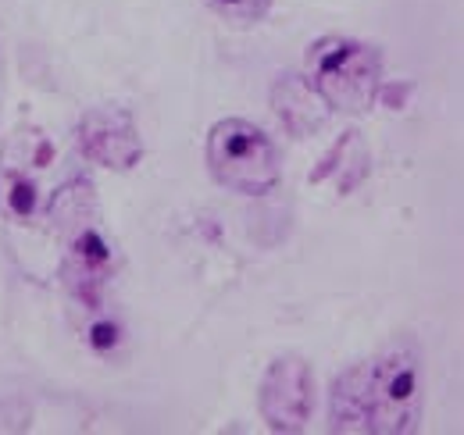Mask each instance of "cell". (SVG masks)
<instances>
[{
	"label": "cell",
	"mask_w": 464,
	"mask_h": 435,
	"mask_svg": "<svg viewBox=\"0 0 464 435\" xmlns=\"http://www.w3.org/2000/svg\"><path fill=\"white\" fill-rule=\"evenodd\" d=\"M307 79L329 108L368 111L379 93L382 61L372 47L357 40L325 36L307 54Z\"/></svg>",
	"instance_id": "cell-1"
},
{
	"label": "cell",
	"mask_w": 464,
	"mask_h": 435,
	"mask_svg": "<svg viewBox=\"0 0 464 435\" xmlns=\"http://www.w3.org/2000/svg\"><path fill=\"white\" fill-rule=\"evenodd\" d=\"M208 164L215 182L232 193L261 197L279 182V150L276 143L250 121L226 118L208 136Z\"/></svg>",
	"instance_id": "cell-2"
},
{
	"label": "cell",
	"mask_w": 464,
	"mask_h": 435,
	"mask_svg": "<svg viewBox=\"0 0 464 435\" xmlns=\"http://www.w3.org/2000/svg\"><path fill=\"white\" fill-rule=\"evenodd\" d=\"M361 368L364 432H411L418 421V357L411 350H386Z\"/></svg>",
	"instance_id": "cell-3"
},
{
	"label": "cell",
	"mask_w": 464,
	"mask_h": 435,
	"mask_svg": "<svg viewBox=\"0 0 464 435\" xmlns=\"http://www.w3.org/2000/svg\"><path fill=\"white\" fill-rule=\"evenodd\" d=\"M311 368L300 357H283L268 368L261 382V414L272 429L279 432H296L311 418Z\"/></svg>",
	"instance_id": "cell-4"
},
{
	"label": "cell",
	"mask_w": 464,
	"mask_h": 435,
	"mask_svg": "<svg viewBox=\"0 0 464 435\" xmlns=\"http://www.w3.org/2000/svg\"><path fill=\"white\" fill-rule=\"evenodd\" d=\"M79 143H82V154L90 161L104 164V168H132V164L143 158V143H140V132H136V121L132 114L121 108H97L90 111L79 125Z\"/></svg>",
	"instance_id": "cell-5"
},
{
	"label": "cell",
	"mask_w": 464,
	"mask_h": 435,
	"mask_svg": "<svg viewBox=\"0 0 464 435\" xmlns=\"http://www.w3.org/2000/svg\"><path fill=\"white\" fill-rule=\"evenodd\" d=\"M322 108H329V104L318 97V90L311 86V79H293V75H286L276 86V111L283 114V121L290 125L296 136H307V132H314L325 121V111Z\"/></svg>",
	"instance_id": "cell-6"
},
{
	"label": "cell",
	"mask_w": 464,
	"mask_h": 435,
	"mask_svg": "<svg viewBox=\"0 0 464 435\" xmlns=\"http://www.w3.org/2000/svg\"><path fill=\"white\" fill-rule=\"evenodd\" d=\"M215 14L229 18V22H239V25H250V22H261L272 7V0H204Z\"/></svg>",
	"instance_id": "cell-7"
},
{
	"label": "cell",
	"mask_w": 464,
	"mask_h": 435,
	"mask_svg": "<svg viewBox=\"0 0 464 435\" xmlns=\"http://www.w3.org/2000/svg\"><path fill=\"white\" fill-rule=\"evenodd\" d=\"M7 204H11L14 215H22V218L33 215V211H36V189H33V182H25V179H11Z\"/></svg>",
	"instance_id": "cell-8"
},
{
	"label": "cell",
	"mask_w": 464,
	"mask_h": 435,
	"mask_svg": "<svg viewBox=\"0 0 464 435\" xmlns=\"http://www.w3.org/2000/svg\"><path fill=\"white\" fill-rule=\"evenodd\" d=\"M111 343H115V328L111 325L93 328V346H111Z\"/></svg>",
	"instance_id": "cell-9"
}]
</instances>
